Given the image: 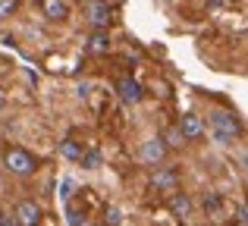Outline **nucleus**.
I'll use <instances>...</instances> for the list:
<instances>
[{
	"label": "nucleus",
	"mask_w": 248,
	"mask_h": 226,
	"mask_svg": "<svg viewBox=\"0 0 248 226\" xmlns=\"http://www.w3.org/2000/svg\"><path fill=\"white\" fill-rule=\"evenodd\" d=\"M211 135H214L217 145H232L242 135V122H239L236 113L217 110V113H211Z\"/></svg>",
	"instance_id": "nucleus-1"
},
{
	"label": "nucleus",
	"mask_w": 248,
	"mask_h": 226,
	"mask_svg": "<svg viewBox=\"0 0 248 226\" xmlns=\"http://www.w3.org/2000/svg\"><path fill=\"white\" fill-rule=\"evenodd\" d=\"M3 166L13 173V176H31V173L38 170V157L31 151H25V148L13 145L3 151Z\"/></svg>",
	"instance_id": "nucleus-2"
},
{
	"label": "nucleus",
	"mask_w": 248,
	"mask_h": 226,
	"mask_svg": "<svg viewBox=\"0 0 248 226\" xmlns=\"http://www.w3.org/2000/svg\"><path fill=\"white\" fill-rule=\"evenodd\" d=\"M85 19H88L91 29L104 31L110 22H113V10H110L107 0H88V3H85Z\"/></svg>",
	"instance_id": "nucleus-3"
},
{
	"label": "nucleus",
	"mask_w": 248,
	"mask_h": 226,
	"mask_svg": "<svg viewBox=\"0 0 248 226\" xmlns=\"http://www.w3.org/2000/svg\"><path fill=\"white\" fill-rule=\"evenodd\" d=\"M148 185H151L154 192H176V185H179V173H176L173 166H157V170L151 173V179H148Z\"/></svg>",
	"instance_id": "nucleus-4"
},
{
	"label": "nucleus",
	"mask_w": 248,
	"mask_h": 226,
	"mask_svg": "<svg viewBox=\"0 0 248 226\" xmlns=\"http://www.w3.org/2000/svg\"><path fill=\"white\" fill-rule=\"evenodd\" d=\"M13 217H16L19 226H38V223H41V208L25 198V201H19L16 208H13Z\"/></svg>",
	"instance_id": "nucleus-5"
},
{
	"label": "nucleus",
	"mask_w": 248,
	"mask_h": 226,
	"mask_svg": "<svg viewBox=\"0 0 248 226\" xmlns=\"http://www.w3.org/2000/svg\"><path fill=\"white\" fill-rule=\"evenodd\" d=\"M139 157H141V164H154V166H160V160L167 157V141H164V138H148L145 145H141Z\"/></svg>",
	"instance_id": "nucleus-6"
},
{
	"label": "nucleus",
	"mask_w": 248,
	"mask_h": 226,
	"mask_svg": "<svg viewBox=\"0 0 248 226\" xmlns=\"http://www.w3.org/2000/svg\"><path fill=\"white\" fill-rule=\"evenodd\" d=\"M176 129L182 132V138H186V141H195V138H201V135H204V122H201L198 113L179 116V126H176Z\"/></svg>",
	"instance_id": "nucleus-7"
},
{
	"label": "nucleus",
	"mask_w": 248,
	"mask_h": 226,
	"mask_svg": "<svg viewBox=\"0 0 248 226\" xmlns=\"http://www.w3.org/2000/svg\"><path fill=\"white\" fill-rule=\"evenodd\" d=\"M116 91H120V101H126V104H139L141 101V85L132 79V75L116 79Z\"/></svg>",
	"instance_id": "nucleus-8"
},
{
	"label": "nucleus",
	"mask_w": 248,
	"mask_h": 226,
	"mask_svg": "<svg viewBox=\"0 0 248 226\" xmlns=\"http://www.w3.org/2000/svg\"><path fill=\"white\" fill-rule=\"evenodd\" d=\"M41 13L50 22H63L69 16V6H66V0H41Z\"/></svg>",
	"instance_id": "nucleus-9"
},
{
	"label": "nucleus",
	"mask_w": 248,
	"mask_h": 226,
	"mask_svg": "<svg viewBox=\"0 0 248 226\" xmlns=\"http://www.w3.org/2000/svg\"><path fill=\"white\" fill-rule=\"evenodd\" d=\"M170 211H173L176 217H188L192 214V198L186 195V192H170Z\"/></svg>",
	"instance_id": "nucleus-10"
},
{
	"label": "nucleus",
	"mask_w": 248,
	"mask_h": 226,
	"mask_svg": "<svg viewBox=\"0 0 248 226\" xmlns=\"http://www.w3.org/2000/svg\"><path fill=\"white\" fill-rule=\"evenodd\" d=\"M60 154H63L66 160H79V164H82V157H85L82 145H79L76 138H63V141H60Z\"/></svg>",
	"instance_id": "nucleus-11"
},
{
	"label": "nucleus",
	"mask_w": 248,
	"mask_h": 226,
	"mask_svg": "<svg viewBox=\"0 0 248 226\" xmlns=\"http://www.w3.org/2000/svg\"><path fill=\"white\" fill-rule=\"evenodd\" d=\"M85 47H88V54H104V50L110 47V41H107V35H104V31H94V35L88 38V44H85Z\"/></svg>",
	"instance_id": "nucleus-12"
},
{
	"label": "nucleus",
	"mask_w": 248,
	"mask_h": 226,
	"mask_svg": "<svg viewBox=\"0 0 248 226\" xmlns=\"http://www.w3.org/2000/svg\"><path fill=\"white\" fill-rule=\"evenodd\" d=\"M201 208H204V214H220V211H223V198L207 192V195L201 198Z\"/></svg>",
	"instance_id": "nucleus-13"
},
{
	"label": "nucleus",
	"mask_w": 248,
	"mask_h": 226,
	"mask_svg": "<svg viewBox=\"0 0 248 226\" xmlns=\"http://www.w3.org/2000/svg\"><path fill=\"white\" fill-rule=\"evenodd\" d=\"M120 220H123L120 208H113V204H110V208L104 211V226H120Z\"/></svg>",
	"instance_id": "nucleus-14"
},
{
	"label": "nucleus",
	"mask_w": 248,
	"mask_h": 226,
	"mask_svg": "<svg viewBox=\"0 0 248 226\" xmlns=\"http://www.w3.org/2000/svg\"><path fill=\"white\" fill-rule=\"evenodd\" d=\"M16 10H19V0H0V19L13 16Z\"/></svg>",
	"instance_id": "nucleus-15"
},
{
	"label": "nucleus",
	"mask_w": 248,
	"mask_h": 226,
	"mask_svg": "<svg viewBox=\"0 0 248 226\" xmlns=\"http://www.w3.org/2000/svg\"><path fill=\"white\" fill-rule=\"evenodd\" d=\"M164 141H167V145H186V138H182V132H179V129H170Z\"/></svg>",
	"instance_id": "nucleus-16"
},
{
	"label": "nucleus",
	"mask_w": 248,
	"mask_h": 226,
	"mask_svg": "<svg viewBox=\"0 0 248 226\" xmlns=\"http://www.w3.org/2000/svg\"><path fill=\"white\" fill-rule=\"evenodd\" d=\"M232 226H248V208H239L232 217Z\"/></svg>",
	"instance_id": "nucleus-17"
},
{
	"label": "nucleus",
	"mask_w": 248,
	"mask_h": 226,
	"mask_svg": "<svg viewBox=\"0 0 248 226\" xmlns=\"http://www.w3.org/2000/svg\"><path fill=\"white\" fill-rule=\"evenodd\" d=\"M82 164H85V166H97V164H101V154H97V151H88V154L82 157Z\"/></svg>",
	"instance_id": "nucleus-18"
},
{
	"label": "nucleus",
	"mask_w": 248,
	"mask_h": 226,
	"mask_svg": "<svg viewBox=\"0 0 248 226\" xmlns=\"http://www.w3.org/2000/svg\"><path fill=\"white\" fill-rule=\"evenodd\" d=\"M69 226H82V211L79 208H69Z\"/></svg>",
	"instance_id": "nucleus-19"
},
{
	"label": "nucleus",
	"mask_w": 248,
	"mask_h": 226,
	"mask_svg": "<svg viewBox=\"0 0 248 226\" xmlns=\"http://www.w3.org/2000/svg\"><path fill=\"white\" fill-rule=\"evenodd\" d=\"M0 226H19V223H16V217H13V214L0 211Z\"/></svg>",
	"instance_id": "nucleus-20"
},
{
	"label": "nucleus",
	"mask_w": 248,
	"mask_h": 226,
	"mask_svg": "<svg viewBox=\"0 0 248 226\" xmlns=\"http://www.w3.org/2000/svg\"><path fill=\"white\" fill-rule=\"evenodd\" d=\"M3 104H6V94H3V88H0V110H3Z\"/></svg>",
	"instance_id": "nucleus-21"
},
{
	"label": "nucleus",
	"mask_w": 248,
	"mask_h": 226,
	"mask_svg": "<svg viewBox=\"0 0 248 226\" xmlns=\"http://www.w3.org/2000/svg\"><path fill=\"white\" fill-rule=\"evenodd\" d=\"M217 3H230V0H217Z\"/></svg>",
	"instance_id": "nucleus-22"
}]
</instances>
